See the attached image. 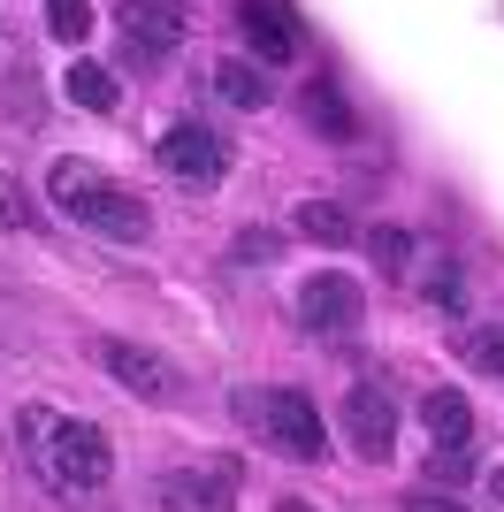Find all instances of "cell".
<instances>
[{
  "mask_svg": "<svg viewBox=\"0 0 504 512\" xmlns=\"http://www.w3.org/2000/svg\"><path fill=\"white\" fill-rule=\"evenodd\" d=\"M428 474H436V482H466V474H474V451L466 444H436L428 451Z\"/></svg>",
  "mask_w": 504,
  "mask_h": 512,
  "instance_id": "cell-20",
  "label": "cell"
},
{
  "mask_svg": "<svg viewBox=\"0 0 504 512\" xmlns=\"http://www.w3.org/2000/svg\"><path fill=\"white\" fill-rule=\"evenodd\" d=\"M115 16H123V46L146 54V62H168V54L184 46V16H176L168 0H123Z\"/></svg>",
  "mask_w": 504,
  "mask_h": 512,
  "instance_id": "cell-9",
  "label": "cell"
},
{
  "mask_svg": "<svg viewBox=\"0 0 504 512\" xmlns=\"http://www.w3.org/2000/svg\"><path fill=\"white\" fill-rule=\"evenodd\" d=\"M237 31H245L252 62H268V69L298 62V23L283 0H237Z\"/></svg>",
  "mask_w": 504,
  "mask_h": 512,
  "instance_id": "cell-8",
  "label": "cell"
},
{
  "mask_svg": "<svg viewBox=\"0 0 504 512\" xmlns=\"http://www.w3.org/2000/svg\"><path fill=\"white\" fill-rule=\"evenodd\" d=\"M466 367H474V375H497V383H504V321H482V329L466 337Z\"/></svg>",
  "mask_w": 504,
  "mask_h": 512,
  "instance_id": "cell-17",
  "label": "cell"
},
{
  "mask_svg": "<svg viewBox=\"0 0 504 512\" xmlns=\"http://www.w3.org/2000/svg\"><path fill=\"white\" fill-rule=\"evenodd\" d=\"M46 199L69 214V222H84V230L115 237V245H146L153 237V214L138 192H123L107 169H92V161H54V176H46Z\"/></svg>",
  "mask_w": 504,
  "mask_h": 512,
  "instance_id": "cell-2",
  "label": "cell"
},
{
  "mask_svg": "<svg viewBox=\"0 0 504 512\" xmlns=\"http://www.w3.org/2000/svg\"><path fill=\"white\" fill-rule=\"evenodd\" d=\"M62 92H69L77 107H92V115H107V107H115V69H100V62H69Z\"/></svg>",
  "mask_w": 504,
  "mask_h": 512,
  "instance_id": "cell-14",
  "label": "cell"
},
{
  "mask_svg": "<svg viewBox=\"0 0 504 512\" xmlns=\"http://www.w3.org/2000/svg\"><path fill=\"white\" fill-rule=\"evenodd\" d=\"M367 253H375V268H382V276H405V260H413V230L382 222V230H367Z\"/></svg>",
  "mask_w": 504,
  "mask_h": 512,
  "instance_id": "cell-16",
  "label": "cell"
},
{
  "mask_svg": "<svg viewBox=\"0 0 504 512\" xmlns=\"http://www.w3.org/2000/svg\"><path fill=\"white\" fill-rule=\"evenodd\" d=\"M237 413L245 421H260V436H268L283 459H321L329 451V436H321V413L306 390H260V398H237Z\"/></svg>",
  "mask_w": 504,
  "mask_h": 512,
  "instance_id": "cell-3",
  "label": "cell"
},
{
  "mask_svg": "<svg viewBox=\"0 0 504 512\" xmlns=\"http://www.w3.org/2000/svg\"><path fill=\"white\" fill-rule=\"evenodd\" d=\"M489 497H497V505H504V467H489Z\"/></svg>",
  "mask_w": 504,
  "mask_h": 512,
  "instance_id": "cell-23",
  "label": "cell"
},
{
  "mask_svg": "<svg viewBox=\"0 0 504 512\" xmlns=\"http://www.w3.org/2000/svg\"><path fill=\"white\" fill-rule=\"evenodd\" d=\"M230 253L245 260V268H268V260L283 253V237H275V230H245V237H237V245H230Z\"/></svg>",
  "mask_w": 504,
  "mask_h": 512,
  "instance_id": "cell-21",
  "label": "cell"
},
{
  "mask_svg": "<svg viewBox=\"0 0 504 512\" xmlns=\"http://www.w3.org/2000/svg\"><path fill=\"white\" fill-rule=\"evenodd\" d=\"M344 428H352V444L367 451V459H390V444H398V406H390L375 383H359L352 398H344Z\"/></svg>",
  "mask_w": 504,
  "mask_h": 512,
  "instance_id": "cell-10",
  "label": "cell"
},
{
  "mask_svg": "<svg viewBox=\"0 0 504 512\" xmlns=\"http://www.w3.org/2000/svg\"><path fill=\"white\" fill-rule=\"evenodd\" d=\"M153 153H161V169L176 176V184H222V169H230V146H222L207 123H168L161 138H153Z\"/></svg>",
  "mask_w": 504,
  "mask_h": 512,
  "instance_id": "cell-4",
  "label": "cell"
},
{
  "mask_svg": "<svg viewBox=\"0 0 504 512\" xmlns=\"http://www.w3.org/2000/svg\"><path fill=\"white\" fill-rule=\"evenodd\" d=\"M0 230H39V207H31V192L16 176H0Z\"/></svg>",
  "mask_w": 504,
  "mask_h": 512,
  "instance_id": "cell-19",
  "label": "cell"
},
{
  "mask_svg": "<svg viewBox=\"0 0 504 512\" xmlns=\"http://www.w3.org/2000/svg\"><path fill=\"white\" fill-rule=\"evenodd\" d=\"M298 314H306V329H321V337H352L359 321H367V299H359L352 276H314L298 291Z\"/></svg>",
  "mask_w": 504,
  "mask_h": 512,
  "instance_id": "cell-7",
  "label": "cell"
},
{
  "mask_svg": "<svg viewBox=\"0 0 504 512\" xmlns=\"http://www.w3.org/2000/svg\"><path fill=\"white\" fill-rule=\"evenodd\" d=\"M420 421H428L436 444H474V406H466L459 390H428V398H420Z\"/></svg>",
  "mask_w": 504,
  "mask_h": 512,
  "instance_id": "cell-11",
  "label": "cell"
},
{
  "mask_svg": "<svg viewBox=\"0 0 504 512\" xmlns=\"http://www.w3.org/2000/svg\"><path fill=\"white\" fill-rule=\"evenodd\" d=\"M405 512H466V505H451V497H428V490H413V497H405Z\"/></svg>",
  "mask_w": 504,
  "mask_h": 512,
  "instance_id": "cell-22",
  "label": "cell"
},
{
  "mask_svg": "<svg viewBox=\"0 0 504 512\" xmlns=\"http://www.w3.org/2000/svg\"><path fill=\"white\" fill-rule=\"evenodd\" d=\"M100 367L130 390V398H146V406H168V398L184 390V375H176L161 352H146V344H130V337H107L100 344Z\"/></svg>",
  "mask_w": 504,
  "mask_h": 512,
  "instance_id": "cell-6",
  "label": "cell"
},
{
  "mask_svg": "<svg viewBox=\"0 0 504 512\" xmlns=\"http://www.w3.org/2000/svg\"><path fill=\"white\" fill-rule=\"evenodd\" d=\"M298 230L314 237V245H352V214L336 207V199H306V207H298Z\"/></svg>",
  "mask_w": 504,
  "mask_h": 512,
  "instance_id": "cell-15",
  "label": "cell"
},
{
  "mask_svg": "<svg viewBox=\"0 0 504 512\" xmlns=\"http://www.w3.org/2000/svg\"><path fill=\"white\" fill-rule=\"evenodd\" d=\"M214 92H222L230 107H268L275 100V85L260 77V62H222L214 69Z\"/></svg>",
  "mask_w": 504,
  "mask_h": 512,
  "instance_id": "cell-13",
  "label": "cell"
},
{
  "mask_svg": "<svg viewBox=\"0 0 504 512\" xmlns=\"http://www.w3.org/2000/svg\"><path fill=\"white\" fill-rule=\"evenodd\" d=\"M153 497H161V512H237V459H214V467H168Z\"/></svg>",
  "mask_w": 504,
  "mask_h": 512,
  "instance_id": "cell-5",
  "label": "cell"
},
{
  "mask_svg": "<svg viewBox=\"0 0 504 512\" xmlns=\"http://www.w3.org/2000/svg\"><path fill=\"white\" fill-rule=\"evenodd\" d=\"M275 512H306V505H298V497H275Z\"/></svg>",
  "mask_w": 504,
  "mask_h": 512,
  "instance_id": "cell-24",
  "label": "cell"
},
{
  "mask_svg": "<svg viewBox=\"0 0 504 512\" xmlns=\"http://www.w3.org/2000/svg\"><path fill=\"white\" fill-rule=\"evenodd\" d=\"M23 451H31V467H39V482L54 497H92V490H107V474H115L107 428L62 421V413H46V406L23 413Z\"/></svg>",
  "mask_w": 504,
  "mask_h": 512,
  "instance_id": "cell-1",
  "label": "cell"
},
{
  "mask_svg": "<svg viewBox=\"0 0 504 512\" xmlns=\"http://www.w3.org/2000/svg\"><path fill=\"white\" fill-rule=\"evenodd\" d=\"M46 31L62 46H77L84 31H92V0H46Z\"/></svg>",
  "mask_w": 504,
  "mask_h": 512,
  "instance_id": "cell-18",
  "label": "cell"
},
{
  "mask_svg": "<svg viewBox=\"0 0 504 512\" xmlns=\"http://www.w3.org/2000/svg\"><path fill=\"white\" fill-rule=\"evenodd\" d=\"M306 123H314L321 138H329V146H352V138H359L352 107L336 100V85H329V77H314V85H306Z\"/></svg>",
  "mask_w": 504,
  "mask_h": 512,
  "instance_id": "cell-12",
  "label": "cell"
}]
</instances>
